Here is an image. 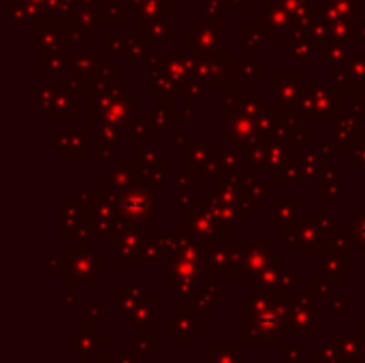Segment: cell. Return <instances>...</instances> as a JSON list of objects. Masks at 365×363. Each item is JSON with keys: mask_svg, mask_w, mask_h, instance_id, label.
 Masks as SVG:
<instances>
[{"mask_svg": "<svg viewBox=\"0 0 365 363\" xmlns=\"http://www.w3.org/2000/svg\"><path fill=\"white\" fill-rule=\"evenodd\" d=\"M327 17L329 19H342V21H355L357 19V0H327Z\"/></svg>", "mask_w": 365, "mask_h": 363, "instance_id": "6da1fadb", "label": "cell"}]
</instances>
